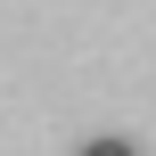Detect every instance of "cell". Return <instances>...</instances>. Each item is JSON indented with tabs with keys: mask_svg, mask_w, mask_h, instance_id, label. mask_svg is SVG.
<instances>
[{
	"mask_svg": "<svg viewBox=\"0 0 156 156\" xmlns=\"http://www.w3.org/2000/svg\"><path fill=\"white\" fill-rule=\"evenodd\" d=\"M82 156H140V148H132V140H90Z\"/></svg>",
	"mask_w": 156,
	"mask_h": 156,
	"instance_id": "1",
	"label": "cell"
}]
</instances>
